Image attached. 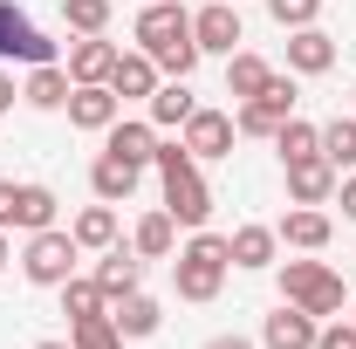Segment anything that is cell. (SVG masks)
Wrapping results in <instances>:
<instances>
[{"instance_id": "cell-1", "label": "cell", "mask_w": 356, "mask_h": 349, "mask_svg": "<svg viewBox=\"0 0 356 349\" xmlns=\"http://www.w3.org/2000/svg\"><path fill=\"white\" fill-rule=\"evenodd\" d=\"M137 48H144L158 69H172V76H192V62H199L192 14H185L178 0H151V7L137 14Z\"/></svg>"}, {"instance_id": "cell-2", "label": "cell", "mask_w": 356, "mask_h": 349, "mask_svg": "<svg viewBox=\"0 0 356 349\" xmlns=\"http://www.w3.org/2000/svg\"><path fill=\"white\" fill-rule=\"evenodd\" d=\"M226 267H233V247H226V233H192L185 247H178L172 261V281L185 302H213L226 288Z\"/></svg>"}, {"instance_id": "cell-3", "label": "cell", "mask_w": 356, "mask_h": 349, "mask_svg": "<svg viewBox=\"0 0 356 349\" xmlns=\"http://www.w3.org/2000/svg\"><path fill=\"white\" fill-rule=\"evenodd\" d=\"M281 302H295V308H309L315 322L322 315H343V274H329L322 261H288L281 267Z\"/></svg>"}, {"instance_id": "cell-4", "label": "cell", "mask_w": 356, "mask_h": 349, "mask_svg": "<svg viewBox=\"0 0 356 349\" xmlns=\"http://www.w3.org/2000/svg\"><path fill=\"white\" fill-rule=\"evenodd\" d=\"M83 261V247H76V233H62V226H42V233H28V254H21V274L35 281V288H62L69 274Z\"/></svg>"}, {"instance_id": "cell-5", "label": "cell", "mask_w": 356, "mask_h": 349, "mask_svg": "<svg viewBox=\"0 0 356 349\" xmlns=\"http://www.w3.org/2000/svg\"><path fill=\"white\" fill-rule=\"evenodd\" d=\"M288 117H295V76H274V83H267L254 103H240L233 131H240V137H274Z\"/></svg>"}, {"instance_id": "cell-6", "label": "cell", "mask_w": 356, "mask_h": 349, "mask_svg": "<svg viewBox=\"0 0 356 349\" xmlns=\"http://www.w3.org/2000/svg\"><path fill=\"white\" fill-rule=\"evenodd\" d=\"M62 110H69V124H76V131H110V124L124 117V96H117L110 83H76Z\"/></svg>"}, {"instance_id": "cell-7", "label": "cell", "mask_w": 356, "mask_h": 349, "mask_svg": "<svg viewBox=\"0 0 356 349\" xmlns=\"http://www.w3.org/2000/svg\"><path fill=\"white\" fill-rule=\"evenodd\" d=\"M192 42H199V55H233V48H240V0L199 7V14H192Z\"/></svg>"}, {"instance_id": "cell-8", "label": "cell", "mask_w": 356, "mask_h": 349, "mask_svg": "<svg viewBox=\"0 0 356 349\" xmlns=\"http://www.w3.org/2000/svg\"><path fill=\"white\" fill-rule=\"evenodd\" d=\"M185 151H192V158H199V165H206V158H233V117H226V110H192V117H185Z\"/></svg>"}, {"instance_id": "cell-9", "label": "cell", "mask_w": 356, "mask_h": 349, "mask_svg": "<svg viewBox=\"0 0 356 349\" xmlns=\"http://www.w3.org/2000/svg\"><path fill=\"white\" fill-rule=\"evenodd\" d=\"M336 165H329V158H322V151H315V158H295V165H288V199H295V206H329V199H336Z\"/></svg>"}, {"instance_id": "cell-10", "label": "cell", "mask_w": 356, "mask_h": 349, "mask_svg": "<svg viewBox=\"0 0 356 349\" xmlns=\"http://www.w3.org/2000/svg\"><path fill=\"white\" fill-rule=\"evenodd\" d=\"M315 329H322V322H315L309 308L281 302V308L261 322V343H267V349H315Z\"/></svg>"}, {"instance_id": "cell-11", "label": "cell", "mask_w": 356, "mask_h": 349, "mask_svg": "<svg viewBox=\"0 0 356 349\" xmlns=\"http://www.w3.org/2000/svg\"><path fill=\"white\" fill-rule=\"evenodd\" d=\"M55 213H62V199H55L48 185H14V206H7V233H42V226H55Z\"/></svg>"}, {"instance_id": "cell-12", "label": "cell", "mask_w": 356, "mask_h": 349, "mask_svg": "<svg viewBox=\"0 0 356 349\" xmlns=\"http://www.w3.org/2000/svg\"><path fill=\"white\" fill-rule=\"evenodd\" d=\"M329 62H336V35H322V28H288V69H295V76H322V69H329Z\"/></svg>"}, {"instance_id": "cell-13", "label": "cell", "mask_w": 356, "mask_h": 349, "mask_svg": "<svg viewBox=\"0 0 356 349\" xmlns=\"http://www.w3.org/2000/svg\"><path fill=\"white\" fill-rule=\"evenodd\" d=\"M137 178H144V165H131V158H110V151L89 165V185H96V199H103V206H124V199L137 192Z\"/></svg>"}, {"instance_id": "cell-14", "label": "cell", "mask_w": 356, "mask_h": 349, "mask_svg": "<svg viewBox=\"0 0 356 349\" xmlns=\"http://www.w3.org/2000/svg\"><path fill=\"white\" fill-rule=\"evenodd\" d=\"M137 281H144V261H137V247H103L96 288H103L110 302H124V295H137Z\"/></svg>"}, {"instance_id": "cell-15", "label": "cell", "mask_w": 356, "mask_h": 349, "mask_svg": "<svg viewBox=\"0 0 356 349\" xmlns=\"http://www.w3.org/2000/svg\"><path fill=\"white\" fill-rule=\"evenodd\" d=\"M267 83H274V62L247 55V48H233V55H226V96H233V103H254Z\"/></svg>"}, {"instance_id": "cell-16", "label": "cell", "mask_w": 356, "mask_h": 349, "mask_svg": "<svg viewBox=\"0 0 356 349\" xmlns=\"http://www.w3.org/2000/svg\"><path fill=\"white\" fill-rule=\"evenodd\" d=\"M110 69H117V48L103 42V35L69 42V83H110Z\"/></svg>"}, {"instance_id": "cell-17", "label": "cell", "mask_w": 356, "mask_h": 349, "mask_svg": "<svg viewBox=\"0 0 356 349\" xmlns=\"http://www.w3.org/2000/svg\"><path fill=\"white\" fill-rule=\"evenodd\" d=\"M274 233H281V240H288V247H302V254H322V247H329V233H336V226H329V213H322V206H295V213L281 219V226H274Z\"/></svg>"}, {"instance_id": "cell-18", "label": "cell", "mask_w": 356, "mask_h": 349, "mask_svg": "<svg viewBox=\"0 0 356 349\" xmlns=\"http://www.w3.org/2000/svg\"><path fill=\"white\" fill-rule=\"evenodd\" d=\"M110 89H117V96H144V103H151V96H158V62H151L144 48H131V55L117 48V69H110Z\"/></svg>"}, {"instance_id": "cell-19", "label": "cell", "mask_w": 356, "mask_h": 349, "mask_svg": "<svg viewBox=\"0 0 356 349\" xmlns=\"http://www.w3.org/2000/svg\"><path fill=\"white\" fill-rule=\"evenodd\" d=\"M110 322H117V336H124V343H137V336H158L165 308H158L151 295H144V288H137V295H124V302L110 308Z\"/></svg>"}, {"instance_id": "cell-20", "label": "cell", "mask_w": 356, "mask_h": 349, "mask_svg": "<svg viewBox=\"0 0 356 349\" xmlns=\"http://www.w3.org/2000/svg\"><path fill=\"white\" fill-rule=\"evenodd\" d=\"M103 137H110V144H103L110 158H131V165H151V158H158V124H124V117H117Z\"/></svg>"}, {"instance_id": "cell-21", "label": "cell", "mask_w": 356, "mask_h": 349, "mask_svg": "<svg viewBox=\"0 0 356 349\" xmlns=\"http://www.w3.org/2000/svg\"><path fill=\"white\" fill-rule=\"evenodd\" d=\"M69 69L62 62H42V69H28V83H21V103H35V110H62L69 103Z\"/></svg>"}, {"instance_id": "cell-22", "label": "cell", "mask_w": 356, "mask_h": 349, "mask_svg": "<svg viewBox=\"0 0 356 349\" xmlns=\"http://www.w3.org/2000/svg\"><path fill=\"white\" fill-rule=\"evenodd\" d=\"M131 247H137V261H165V254L178 247V219L165 213V206L144 213V219H137V233H131Z\"/></svg>"}, {"instance_id": "cell-23", "label": "cell", "mask_w": 356, "mask_h": 349, "mask_svg": "<svg viewBox=\"0 0 356 349\" xmlns=\"http://www.w3.org/2000/svg\"><path fill=\"white\" fill-rule=\"evenodd\" d=\"M226 247H233V267H274L281 233H274V226H233V233H226Z\"/></svg>"}, {"instance_id": "cell-24", "label": "cell", "mask_w": 356, "mask_h": 349, "mask_svg": "<svg viewBox=\"0 0 356 349\" xmlns=\"http://www.w3.org/2000/svg\"><path fill=\"white\" fill-rule=\"evenodd\" d=\"M192 110H199V96L185 89V76H178V83H158V96H151V124H158V131H185Z\"/></svg>"}, {"instance_id": "cell-25", "label": "cell", "mask_w": 356, "mask_h": 349, "mask_svg": "<svg viewBox=\"0 0 356 349\" xmlns=\"http://www.w3.org/2000/svg\"><path fill=\"white\" fill-rule=\"evenodd\" d=\"M69 233H76V247H89V254H103V247H117V206H83Z\"/></svg>"}, {"instance_id": "cell-26", "label": "cell", "mask_w": 356, "mask_h": 349, "mask_svg": "<svg viewBox=\"0 0 356 349\" xmlns=\"http://www.w3.org/2000/svg\"><path fill=\"white\" fill-rule=\"evenodd\" d=\"M62 315H69V329H76V322H96V315H110V295H103L96 281H76V274H69V281H62Z\"/></svg>"}, {"instance_id": "cell-27", "label": "cell", "mask_w": 356, "mask_h": 349, "mask_svg": "<svg viewBox=\"0 0 356 349\" xmlns=\"http://www.w3.org/2000/svg\"><path fill=\"white\" fill-rule=\"evenodd\" d=\"M274 151H281V165H295V158H315V151H322V131H315V124H302V117H288V124L274 131Z\"/></svg>"}, {"instance_id": "cell-28", "label": "cell", "mask_w": 356, "mask_h": 349, "mask_svg": "<svg viewBox=\"0 0 356 349\" xmlns=\"http://www.w3.org/2000/svg\"><path fill=\"white\" fill-rule=\"evenodd\" d=\"M322 158H329L336 172H356V117H336V124H322Z\"/></svg>"}, {"instance_id": "cell-29", "label": "cell", "mask_w": 356, "mask_h": 349, "mask_svg": "<svg viewBox=\"0 0 356 349\" xmlns=\"http://www.w3.org/2000/svg\"><path fill=\"white\" fill-rule=\"evenodd\" d=\"M62 21L76 35H103L110 28V0H62Z\"/></svg>"}, {"instance_id": "cell-30", "label": "cell", "mask_w": 356, "mask_h": 349, "mask_svg": "<svg viewBox=\"0 0 356 349\" xmlns=\"http://www.w3.org/2000/svg\"><path fill=\"white\" fill-rule=\"evenodd\" d=\"M7 62H28V69H42V62H55V42H48L42 28L28 21V28L14 35V48H7Z\"/></svg>"}, {"instance_id": "cell-31", "label": "cell", "mask_w": 356, "mask_h": 349, "mask_svg": "<svg viewBox=\"0 0 356 349\" xmlns=\"http://www.w3.org/2000/svg\"><path fill=\"white\" fill-rule=\"evenodd\" d=\"M69 343L76 349H124V336H117L110 315H96V322H76V329H69Z\"/></svg>"}, {"instance_id": "cell-32", "label": "cell", "mask_w": 356, "mask_h": 349, "mask_svg": "<svg viewBox=\"0 0 356 349\" xmlns=\"http://www.w3.org/2000/svg\"><path fill=\"white\" fill-rule=\"evenodd\" d=\"M267 14H274L281 28H309L315 14H322V0H267Z\"/></svg>"}, {"instance_id": "cell-33", "label": "cell", "mask_w": 356, "mask_h": 349, "mask_svg": "<svg viewBox=\"0 0 356 349\" xmlns=\"http://www.w3.org/2000/svg\"><path fill=\"white\" fill-rule=\"evenodd\" d=\"M315 349H356V322H329V329H315Z\"/></svg>"}, {"instance_id": "cell-34", "label": "cell", "mask_w": 356, "mask_h": 349, "mask_svg": "<svg viewBox=\"0 0 356 349\" xmlns=\"http://www.w3.org/2000/svg\"><path fill=\"white\" fill-rule=\"evenodd\" d=\"M21 28H28V14H21L14 0H0V55L14 48V35H21Z\"/></svg>"}, {"instance_id": "cell-35", "label": "cell", "mask_w": 356, "mask_h": 349, "mask_svg": "<svg viewBox=\"0 0 356 349\" xmlns=\"http://www.w3.org/2000/svg\"><path fill=\"white\" fill-rule=\"evenodd\" d=\"M336 199H343V219H356V172L336 178Z\"/></svg>"}, {"instance_id": "cell-36", "label": "cell", "mask_w": 356, "mask_h": 349, "mask_svg": "<svg viewBox=\"0 0 356 349\" xmlns=\"http://www.w3.org/2000/svg\"><path fill=\"white\" fill-rule=\"evenodd\" d=\"M14 96H21V89H14V76H7V69H0V117L14 110Z\"/></svg>"}, {"instance_id": "cell-37", "label": "cell", "mask_w": 356, "mask_h": 349, "mask_svg": "<svg viewBox=\"0 0 356 349\" xmlns=\"http://www.w3.org/2000/svg\"><path fill=\"white\" fill-rule=\"evenodd\" d=\"M206 349H254V343H247V336H213Z\"/></svg>"}, {"instance_id": "cell-38", "label": "cell", "mask_w": 356, "mask_h": 349, "mask_svg": "<svg viewBox=\"0 0 356 349\" xmlns=\"http://www.w3.org/2000/svg\"><path fill=\"white\" fill-rule=\"evenodd\" d=\"M35 349H76V343H35Z\"/></svg>"}, {"instance_id": "cell-39", "label": "cell", "mask_w": 356, "mask_h": 349, "mask_svg": "<svg viewBox=\"0 0 356 349\" xmlns=\"http://www.w3.org/2000/svg\"><path fill=\"white\" fill-rule=\"evenodd\" d=\"M0 267H7V233H0Z\"/></svg>"}, {"instance_id": "cell-40", "label": "cell", "mask_w": 356, "mask_h": 349, "mask_svg": "<svg viewBox=\"0 0 356 349\" xmlns=\"http://www.w3.org/2000/svg\"><path fill=\"white\" fill-rule=\"evenodd\" d=\"M144 7H151V0H144Z\"/></svg>"}]
</instances>
